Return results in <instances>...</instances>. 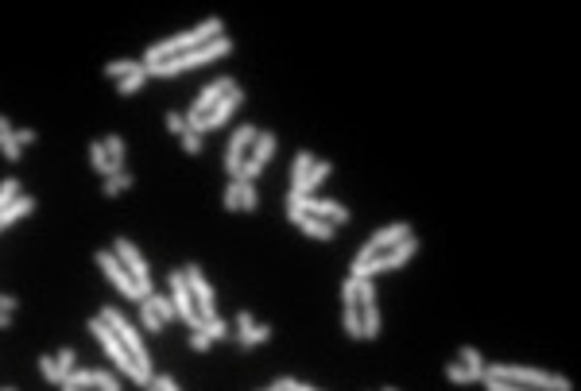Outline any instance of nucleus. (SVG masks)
I'll return each mask as SVG.
<instances>
[{
  "mask_svg": "<svg viewBox=\"0 0 581 391\" xmlns=\"http://www.w3.org/2000/svg\"><path fill=\"white\" fill-rule=\"evenodd\" d=\"M140 66H144L140 58H120V62H109V66H105V78H116V81H120V78H128V74H136Z\"/></svg>",
  "mask_w": 581,
  "mask_h": 391,
  "instance_id": "nucleus-24",
  "label": "nucleus"
},
{
  "mask_svg": "<svg viewBox=\"0 0 581 391\" xmlns=\"http://www.w3.org/2000/svg\"><path fill=\"white\" fill-rule=\"evenodd\" d=\"M89 163H94V167L101 171L105 178H109V159H105V147H101V140H94V144H89Z\"/></svg>",
  "mask_w": 581,
  "mask_h": 391,
  "instance_id": "nucleus-32",
  "label": "nucleus"
},
{
  "mask_svg": "<svg viewBox=\"0 0 581 391\" xmlns=\"http://www.w3.org/2000/svg\"><path fill=\"white\" fill-rule=\"evenodd\" d=\"M240 105H244V89H240V86H232L229 94L221 97V101L213 105L210 113H205V132H210V128H221V124H225L229 116H232V109H240Z\"/></svg>",
  "mask_w": 581,
  "mask_h": 391,
  "instance_id": "nucleus-13",
  "label": "nucleus"
},
{
  "mask_svg": "<svg viewBox=\"0 0 581 391\" xmlns=\"http://www.w3.org/2000/svg\"><path fill=\"white\" fill-rule=\"evenodd\" d=\"M16 306H20V298H12V295H0V310H4V314H12Z\"/></svg>",
  "mask_w": 581,
  "mask_h": 391,
  "instance_id": "nucleus-48",
  "label": "nucleus"
},
{
  "mask_svg": "<svg viewBox=\"0 0 581 391\" xmlns=\"http://www.w3.org/2000/svg\"><path fill=\"white\" fill-rule=\"evenodd\" d=\"M182 152H186V155H202V136H194V132H182Z\"/></svg>",
  "mask_w": 581,
  "mask_h": 391,
  "instance_id": "nucleus-40",
  "label": "nucleus"
},
{
  "mask_svg": "<svg viewBox=\"0 0 581 391\" xmlns=\"http://www.w3.org/2000/svg\"><path fill=\"white\" fill-rule=\"evenodd\" d=\"M0 391H16V387H0Z\"/></svg>",
  "mask_w": 581,
  "mask_h": 391,
  "instance_id": "nucleus-53",
  "label": "nucleus"
},
{
  "mask_svg": "<svg viewBox=\"0 0 581 391\" xmlns=\"http://www.w3.org/2000/svg\"><path fill=\"white\" fill-rule=\"evenodd\" d=\"M485 376L504 380V384H519L531 391H574L566 376H551V372H535V368H516V364H485Z\"/></svg>",
  "mask_w": 581,
  "mask_h": 391,
  "instance_id": "nucleus-4",
  "label": "nucleus"
},
{
  "mask_svg": "<svg viewBox=\"0 0 581 391\" xmlns=\"http://www.w3.org/2000/svg\"><path fill=\"white\" fill-rule=\"evenodd\" d=\"M97 318H101L105 326L113 329V337L120 341L124 348H128L132 364H136V368H140V372H144V376H147V384H152V353H147V348H144V337H140V329L132 326V322L124 318V314L116 310V306H101V314H97Z\"/></svg>",
  "mask_w": 581,
  "mask_h": 391,
  "instance_id": "nucleus-2",
  "label": "nucleus"
},
{
  "mask_svg": "<svg viewBox=\"0 0 581 391\" xmlns=\"http://www.w3.org/2000/svg\"><path fill=\"white\" fill-rule=\"evenodd\" d=\"M144 86H147V66H140L136 74H128V78L116 81V94H120V97H132L136 89H144Z\"/></svg>",
  "mask_w": 581,
  "mask_h": 391,
  "instance_id": "nucleus-21",
  "label": "nucleus"
},
{
  "mask_svg": "<svg viewBox=\"0 0 581 391\" xmlns=\"http://www.w3.org/2000/svg\"><path fill=\"white\" fill-rule=\"evenodd\" d=\"M74 361H78V353H74L70 345H66V348H58V353H55V364H58V372H62V384H66V376L74 372Z\"/></svg>",
  "mask_w": 581,
  "mask_h": 391,
  "instance_id": "nucleus-30",
  "label": "nucleus"
},
{
  "mask_svg": "<svg viewBox=\"0 0 581 391\" xmlns=\"http://www.w3.org/2000/svg\"><path fill=\"white\" fill-rule=\"evenodd\" d=\"M0 152H4V159H8V163H16V159H20V152H23V147H20V144H16V140H12V136H8V144H4V147H0Z\"/></svg>",
  "mask_w": 581,
  "mask_h": 391,
  "instance_id": "nucleus-46",
  "label": "nucleus"
},
{
  "mask_svg": "<svg viewBox=\"0 0 581 391\" xmlns=\"http://www.w3.org/2000/svg\"><path fill=\"white\" fill-rule=\"evenodd\" d=\"M218 35H225V31H221V20H205V23H198V28L182 31V35H171V39H163V43H152L140 62H144V66H159V62H167V58H179V55L194 51V47H205L210 39H218Z\"/></svg>",
  "mask_w": 581,
  "mask_h": 391,
  "instance_id": "nucleus-1",
  "label": "nucleus"
},
{
  "mask_svg": "<svg viewBox=\"0 0 581 391\" xmlns=\"http://www.w3.org/2000/svg\"><path fill=\"white\" fill-rule=\"evenodd\" d=\"M89 329H94V337L97 341H101V348H105V353H109V361L116 364V368H120L124 372V376H132V380H136V384H147V376H144V372H140L136 368V364H132V356H128V348H124L120 345V341H116L113 337V329L109 326H105V322L101 318H94V322H89Z\"/></svg>",
  "mask_w": 581,
  "mask_h": 391,
  "instance_id": "nucleus-6",
  "label": "nucleus"
},
{
  "mask_svg": "<svg viewBox=\"0 0 581 391\" xmlns=\"http://www.w3.org/2000/svg\"><path fill=\"white\" fill-rule=\"evenodd\" d=\"M132 182H136V178H132L128 171H120V174H109V178H105V186H101V194H105V198H116V194H124V190H128Z\"/></svg>",
  "mask_w": 581,
  "mask_h": 391,
  "instance_id": "nucleus-23",
  "label": "nucleus"
},
{
  "mask_svg": "<svg viewBox=\"0 0 581 391\" xmlns=\"http://www.w3.org/2000/svg\"><path fill=\"white\" fill-rule=\"evenodd\" d=\"M171 298H174V314H179L186 326L202 329V318H198V310H194V298H190V287H186V276H182V268L171 271Z\"/></svg>",
  "mask_w": 581,
  "mask_h": 391,
  "instance_id": "nucleus-10",
  "label": "nucleus"
},
{
  "mask_svg": "<svg viewBox=\"0 0 581 391\" xmlns=\"http://www.w3.org/2000/svg\"><path fill=\"white\" fill-rule=\"evenodd\" d=\"M147 302H152V310L163 318V326L179 318V314H174V302H171V298H163V295H147Z\"/></svg>",
  "mask_w": 581,
  "mask_h": 391,
  "instance_id": "nucleus-27",
  "label": "nucleus"
},
{
  "mask_svg": "<svg viewBox=\"0 0 581 391\" xmlns=\"http://www.w3.org/2000/svg\"><path fill=\"white\" fill-rule=\"evenodd\" d=\"M0 132H12V124H8V116H0Z\"/></svg>",
  "mask_w": 581,
  "mask_h": 391,
  "instance_id": "nucleus-50",
  "label": "nucleus"
},
{
  "mask_svg": "<svg viewBox=\"0 0 581 391\" xmlns=\"http://www.w3.org/2000/svg\"><path fill=\"white\" fill-rule=\"evenodd\" d=\"M167 128L182 136V132H186V116H182V113H167Z\"/></svg>",
  "mask_w": 581,
  "mask_h": 391,
  "instance_id": "nucleus-45",
  "label": "nucleus"
},
{
  "mask_svg": "<svg viewBox=\"0 0 581 391\" xmlns=\"http://www.w3.org/2000/svg\"><path fill=\"white\" fill-rule=\"evenodd\" d=\"M446 380H450V384H473V376L461 368V364H446Z\"/></svg>",
  "mask_w": 581,
  "mask_h": 391,
  "instance_id": "nucleus-39",
  "label": "nucleus"
},
{
  "mask_svg": "<svg viewBox=\"0 0 581 391\" xmlns=\"http://www.w3.org/2000/svg\"><path fill=\"white\" fill-rule=\"evenodd\" d=\"M298 210L306 213V217H318V221H329L337 229V225L349 221V210L337 202H322V198H298Z\"/></svg>",
  "mask_w": 581,
  "mask_h": 391,
  "instance_id": "nucleus-12",
  "label": "nucleus"
},
{
  "mask_svg": "<svg viewBox=\"0 0 581 391\" xmlns=\"http://www.w3.org/2000/svg\"><path fill=\"white\" fill-rule=\"evenodd\" d=\"M97 391H120V380L113 376V372H101L97 368V384H94Z\"/></svg>",
  "mask_w": 581,
  "mask_h": 391,
  "instance_id": "nucleus-38",
  "label": "nucleus"
},
{
  "mask_svg": "<svg viewBox=\"0 0 581 391\" xmlns=\"http://www.w3.org/2000/svg\"><path fill=\"white\" fill-rule=\"evenodd\" d=\"M31 210H35V198H31V194H20V198H16V202H8L4 210H0V232H4V229H8V225H12V221L28 217Z\"/></svg>",
  "mask_w": 581,
  "mask_h": 391,
  "instance_id": "nucleus-15",
  "label": "nucleus"
},
{
  "mask_svg": "<svg viewBox=\"0 0 581 391\" xmlns=\"http://www.w3.org/2000/svg\"><path fill=\"white\" fill-rule=\"evenodd\" d=\"M113 256L124 264V271H128L132 283L140 287V295H144V298H147V295H155V287H152V271H147V260L136 252V244H132L128 237H116V240H113Z\"/></svg>",
  "mask_w": 581,
  "mask_h": 391,
  "instance_id": "nucleus-5",
  "label": "nucleus"
},
{
  "mask_svg": "<svg viewBox=\"0 0 581 391\" xmlns=\"http://www.w3.org/2000/svg\"><path fill=\"white\" fill-rule=\"evenodd\" d=\"M240 210H244V213L260 210V194H256V182H240Z\"/></svg>",
  "mask_w": 581,
  "mask_h": 391,
  "instance_id": "nucleus-28",
  "label": "nucleus"
},
{
  "mask_svg": "<svg viewBox=\"0 0 581 391\" xmlns=\"http://www.w3.org/2000/svg\"><path fill=\"white\" fill-rule=\"evenodd\" d=\"M213 341L202 334V329H194V334H190V348H194V353H205V348H210Z\"/></svg>",
  "mask_w": 581,
  "mask_h": 391,
  "instance_id": "nucleus-44",
  "label": "nucleus"
},
{
  "mask_svg": "<svg viewBox=\"0 0 581 391\" xmlns=\"http://www.w3.org/2000/svg\"><path fill=\"white\" fill-rule=\"evenodd\" d=\"M361 337H364V341H376V337H380V310H376V302H372V306H364V318H361Z\"/></svg>",
  "mask_w": 581,
  "mask_h": 391,
  "instance_id": "nucleus-22",
  "label": "nucleus"
},
{
  "mask_svg": "<svg viewBox=\"0 0 581 391\" xmlns=\"http://www.w3.org/2000/svg\"><path fill=\"white\" fill-rule=\"evenodd\" d=\"M314 167V155L310 152H298L295 155V163H290V186H298V182H303V174Z\"/></svg>",
  "mask_w": 581,
  "mask_h": 391,
  "instance_id": "nucleus-26",
  "label": "nucleus"
},
{
  "mask_svg": "<svg viewBox=\"0 0 581 391\" xmlns=\"http://www.w3.org/2000/svg\"><path fill=\"white\" fill-rule=\"evenodd\" d=\"M16 198H20V182H16V178H4V182H0V210H4L8 202H16Z\"/></svg>",
  "mask_w": 581,
  "mask_h": 391,
  "instance_id": "nucleus-36",
  "label": "nucleus"
},
{
  "mask_svg": "<svg viewBox=\"0 0 581 391\" xmlns=\"http://www.w3.org/2000/svg\"><path fill=\"white\" fill-rule=\"evenodd\" d=\"M384 391H395V387H384Z\"/></svg>",
  "mask_w": 581,
  "mask_h": 391,
  "instance_id": "nucleus-54",
  "label": "nucleus"
},
{
  "mask_svg": "<svg viewBox=\"0 0 581 391\" xmlns=\"http://www.w3.org/2000/svg\"><path fill=\"white\" fill-rule=\"evenodd\" d=\"M458 356H461V368L473 376V384H480V380H485V361H480V353H477V348H469V345H465Z\"/></svg>",
  "mask_w": 581,
  "mask_h": 391,
  "instance_id": "nucleus-20",
  "label": "nucleus"
},
{
  "mask_svg": "<svg viewBox=\"0 0 581 391\" xmlns=\"http://www.w3.org/2000/svg\"><path fill=\"white\" fill-rule=\"evenodd\" d=\"M8 136H12V132H0V147H4V144H8Z\"/></svg>",
  "mask_w": 581,
  "mask_h": 391,
  "instance_id": "nucleus-51",
  "label": "nucleus"
},
{
  "mask_svg": "<svg viewBox=\"0 0 581 391\" xmlns=\"http://www.w3.org/2000/svg\"><path fill=\"white\" fill-rule=\"evenodd\" d=\"M8 326H12V314H4V310H0V329H8Z\"/></svg>",
  "mask_w": 581,
  "mask_h": 391,
  "instance_id": "nucleus-49",
  "label": "nucleus"
},
{
  "mask_svg": "<svg viewBox=\"0 0 581 391\" xmlns=\"http://www.w3.org/2000/svg\"><path fill=\"white\" fill-rule=\"evenodd\" d=\"M345 334L353 341H361V314H356V302H345Z\"/></svg>",
  "mask_w": 581,
  "mask_h": 391,
  "instance_id": "nucleus-31",
  "label": "nucleus"
},
{
  "mask_svg": "<svg viewBox=\"0 0 581 391\" xmlns=\"http://www.w3.org/2000/svg\"><path fill=\"white\" fill-rule=\"evenodd\" d=\"M271 337V329L268 326H252V329H244V334H237L240 341V348H252V345H264V341Z\"/></svg>",
  "mask_w": 581,
  "mask_h": 391,
  "instance_id": "nucleus-25",
  "label": "nucleus"
},
{
  "mask_svg": "<svg viewBox=\"0 0 581 391\" xmlns=\"http://www.w3.org/2000/svg\"><path fill=\"white\" fill-rule=\"evenodd\" d=\"M182 276H186L190 298H194V310H198V318H202V326H205L210 318H218V314H213V287L205 283V276H202V268H198V264H186V268H182Z\"/></svg>",
  "mask_w": 581,
  "mask_h": 391,
  "instance_id": "nucleus-7",
  "label": "nucleus"
},
{
  "mask_svg": "<svg viewBox=\"0 0 581 391\" xmlns=\"http://www.w3.org/2000/svg\"><path fill=\"white\" fill-rule=\"evenodd\" d=\"M237 326H240L237 334H244V329H252V326H256V322H252V314H248V310H240V314H237Z\"/></svg>",
  "mask_w": 581,
  "mask_h": 391,
  "instance_id": "nucleus-47",
  "label": "nucleus"
},
{
  "mask_svg": "<svg viewBox=\"0 0 581 391\" xmlns=\"http://www.w3.org/2000/svg\"><path fill=\"white\" fill-rule=\"evenodd\" d=\"M276 132H256V140H252V159L256 163H268L271 155H276Z\"/></svg>",
  "mask_w": 581,
  "mask_h": 391,
  "instance_id": "nucleus-19",
  "label": "nucleus"
},
{
  "mask_svg": "<svg viewBox=\"0 0 581 391\" xmlns=\"http://www.w3.org/2000/svg\"><path fill=\"white\" fill-rule=\"evenodd\" d=\"M101 147H105V159H109V174H120L124 171V140L113 132V136L101 140Z\"/></svg>",
  "mask_w": 581,
  "mask_h": 391,
  "instance_id": "nucleus-18",
  "label": "nucleus"
},
{
  "mask_svg": "<svg viewBox=\"0 0 581 391\" xmlns=\"http://www.w3.org/2000/svg\"><path fill=\"white\" fill-rule=\"evenodd\" d=\"M202 334L210 337V341H225V337H229V326H225L221 318H210V322L202 326Z\"/></svg>",
  "mask_w": 581,
  "mask_h": 391,
  "instance_id": "nucleus-33",
  "label": "nucleus"
},
{
  "mask_svg": "<svg viewBox=\"0 0 581 391\" xmlns=\"http://www.w3.org/2000/svg\"><path fill=\"white\" fill-rule=\"evenodd\" d=\"M229 51H232L229 35H218V39H210L205 47H194V51H186V55H179V58H167V62H159V66H147V78H171V74H186V70H194V66L213 62V58H225Z\"/></svg>",
  "mask_w": 581,
  "mask_h": 391,
  "instance_id": "nucleus-3",
  "label": "nucleus"
},
{
  "mask_svg": "<svg viewBox=\"0 0 581 391\" xmlns=\"http://www.w3.org/2000/svg\"><path fill=\"white\" fill-rule=\"evenodd\" d=\"M295 225L306 232V237H314V240H334V225H329V221H318V217H306V213H298Z\"/></svg>",
  "mask_w": 581,
  "mask_h": 391,
  "instance_id": "nucleus-17",
  "label": "nucleus"
},
{
  "mask_svg": "<svg viewBox=\"0 0 581 391\" xmlns=\"http://www.w3.org/2000/svg\"><path fill=\"white\" fill-rule=\"evenodd\" d=\"M97 268L105 271V279H109V283H113L116 290H120L124 298H136V302H144V295H140V287H136V283H132V276H128V271H124V264L116 260L113 252H105V248H101V252H97Z\"/></svg>",
  "mask_w": 581,
  "mask_h": 391,
  "instance_id": "nucleus-9",
  "label": "nucleus"
},
{
  "mask_svg": "<svg viewBox=\"0 0 581 391\" xmlns=\"http://www.w3.org/2000/svg\"><path fill=\"white\" fill-rule=\"evenodd\" d=\"M411 237V225H388V229H380L376 237L368 240V244L356 252V260H353V268H361V264H368V260H376V256H384L388 248H395L400 240Z\"/></svg>",
  "mask_w": 581,
  "mask_h": 391,
  "instance_id": "nucleus-8",
  "label": "nucleus"
},
{
  "mask_svg": "<svg viewBox=\"0 0 581 391\" xmlns=\"http://www.w3.org/2000/svg\"><path fill=\"white\" fill-rule=\"evenodd\" d=\"M12 140H16V144H35V140H39V132L35 128H12Z\"/></svg>",
  "mask_w": 581,
  "mask_h": 391,
  "instance_id": "nucleus-43",
  "label": "nucleus"
},
{
  "mask_svg": "<svg viewBox=\"0 0 581 391\" xmlns=\"http://www.w3.org/2000/svg\"><path fill=\"white\" fill-rule=\"evenodd\" d=\"M488 391H531V387H519V384H504V380H492V376H485L480 380Z\"/></svg>",
  "mask_w": 581,
  "mask_h": 391,
  "instance_id": "nucleus-41",
  "label": "nucleus"
},
{
  "mask_svg": "<svg viewBox=\"0 0 581 391\" xmlns=\"http://www.w3.org/2000/svg\"><path fill=\"white\" fill-rule=\"evenodd\" d=\"M271 391H318V387L298 384V380H276V384H271Z\"/></svg>",
  "mask_w": 581,
  "mask_h": 391,
  "instance_id": "nucleus-42",
  "label": "nucleus"
},
{
  "mask_svg": "<svg viewBox=\"0 0 581 391\" xmlns=\"http://www.w3.org/2000/svg\"><path fill=\"white\" fill-rule=\"evenodd\" d=\"M232 86H237V81H232V78H218V81H213V86H205L202 89V94H198L194 97V109H190V113H194V116H205V113H210L213 109V105H218L221 101V97H225L229 94V89Z\"/></svg>",
  "mask_w": 581,
  "mask_h": 391,
  "instance_id": "nucleus-14",
  "label": "nucleus"
},
{
  "mask_svg": "<svg viewBox=\"0 0 581 391\" xmlns=\"http://www.w3.org/2000/svg\"><path fill=\"white\" fill-rule=\"evenodd\" d=\"M329 174H334V163H314V167L303 174V182H298V186H290V190H295V194H303V198H310V190L318 186L322 178H329Z\"/></svg>",
  "mask_w": 581,
  "mask_h": 391,
  "instance_id": "nucleus-16",
  "label": "nucleus"
},
{
  "mask_svg": "<svg viewBox=\"0 0 581 391\" xmlns=\"http://www.w3.org/2000/svg\"><path fill=\"white\" fill-rule=\"evenodd\" d=\"M62 391H81V387H70V384H62Z\"/></svg>",
  "mask_w": 581,
  "mask_h": 391,
  "instance_id": "nucleus-52",
  "label": "nucleus"
},
{
  "mask_svg": "<svg viewBox=\"0 0 581 391\" xmlns=\"http://www.w3.org/2000/svg\"><path fill=\"white\" fill-rule=\"evenodd\" d=\"M256 140V124H240L237 132L229 136V147H225V171H229V178L237 182V171H240V163H244V152H248V144Z\"/></svg>",
  "mask_w": 581,
  "mask_h": 391,
  "instance_id": "nucleus-11",
  "label": "nucleus"
},
{
  "mask_svg": "<svg viewBox=\"0 0 581 391\" xmlns=\"http://www.w3.org/2000/svg\"><path fill=\"white\" fill-rule=\"evenodd\" d=\"M225 210L229 213L240 210V182H232V178H229V186H225Z\"/></svg>",
  "mask_w": 581,
  "mask_h": 391,
  "instance_id": "nucleus-37",
  "label": "nucleus"
},
{
  "mask_svg": "<svg viewBox=\"0 0 581 391\" xmlns=\"http://www.w3.org/2000/svg\"><path fill=\"white\" fill-rule=\"evenodd\" d=\"M39 372H43L51 384L62 387V372H58V364H55V356H39Z\"/></svg>",
  "mask_w": 581,
  "mask_h": 391,
  "instance_id": "nucleus-34",
  "label": "nucleus"
},
{
  "mask_svg": "<svg viewBox=\"0 0 581 391\" xmlns=\"http://www.w3.org/2000/svg\"><path fill=\"white\" fill-rule=\"evenodd\" d=\"M66 384L86 391V387H94V384H97V372H86V368H81V372H70V376H66Z\"/></svg>",
  "mask_w": 581,
  "mask_h": 391,
  "instance_id": "nucleus-35",
  "label": "nucleus"
},
{
  "mask_svg": "<svg viewBox=\"0 0 581 391\" xmlns=\"http://www.w3.org/2000/svg\"><path fill=\"white\" fill-rule=\"evenodd\" d=\"M140 322H144V326L152 329V334H163V318L152 310V302H147V298L140 302Z\"/></svg>",
  "mask_w": 581,
  "mask_h": 391,
  "instance_id": "nucleus-29",
  "label": "nucleus"
}]
</instances>
